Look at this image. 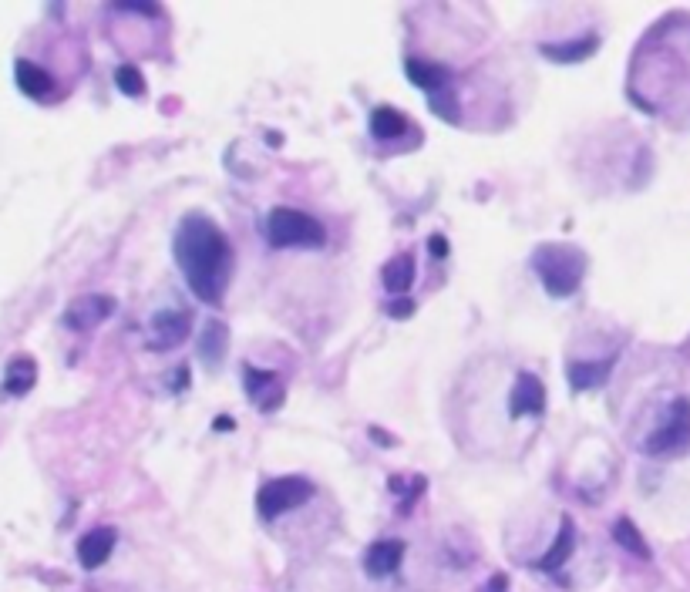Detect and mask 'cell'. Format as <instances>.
Wrapping results in <instances>:
<instances>
[{
	"label": "cell",
	"instance_id": "6da1fadb",
	"mask_svg": "<svg viewBox=\"0 0 690 592\" xmlns=\"http://www.w3.org/2000/svg\"><path fill=\"white\" fill-rule=\"evenodd\" d=\"M172 256L196 300L219 307L229 286V273H233V246L223 229L202 212H189L182 216L176 239H172Z\"/></svg>",
	"mask_w": 690,
	"mask_h": 592
},
{
	"label": "cell",
	"instance_id": "7a4b0ae2",
	"mask_svg": "<svg viewBox=\"0 0 690 592\" xmlns=\"http://www.w3.org/2000/svg\"><path fill=\"white\" fill-rule=\"evenodd\" d=\"M529 263L552 300L573 296L579 286H583L586 270H590V259H586L583 249L569 246V243H542L536 246Z\"/></svg>",
	"mask_w": 690,
	"mask_h": 592
},
{
	"label": "cell",
	"instance_id": "3957f363",
	"mask_svg": "<svg viewBox=\"0 0 690 592\" xmlns=\"http://www.w3.org/2000/svg\"><path fill=\"white\" fill-rule=\"evenodd\" d=\"M266 243L273 249H320L327 243L324 226L310 216V212L290 209V206H276L266 216Z\"/></svg>",
	"mask_w": 690,
	"mask_h": 592
},
{
	"label": "cell",
	"instance_id": "277c9868",
	"mask_svg": "<svg viewBox=\"0 0 690 592\" xmlns=\"http://www.w3.org/2000/svg\"><path fill=\"white\" fill-rule=\"evenodd\" d=\"M314 498V485L300 475H283V478H270L260 485L256 492V512H260L263 522H273L290 508H300Z\"/></svg>",
	"mask_w": 690,
	"mask_h": 592
},
{
	"label": "cell",
	"instance_id": "5b68a950",
	"mask_svg": "<svg viewBox=\"0 0 690 592\" xmlns=\"http://www.w3.org/2000/svg\"><path fill=\"white\" fill-rule=\"evenodd\" d=\"M687 444H690V397H677L670 404L667 421L650 434L643 448H647V455H670V451H680Z\"/></svg>",
	"mask_w": 690,
	"mask_h": 592
},
{
	"label": "cell",
	"instance_id": "8992f818",
	"mask_svg": "<svg viewBox=\"0 0 690 592\" xmlns=\"http://www.w3.org/2000/svg\"><path fill=\"white\" fill-rule=\"evenodd\" d=\"M243 387H246V397L260 407L263 414H273V411H280L283 401H287V387H283L280 381V374H273V370H256L246 364L243 367Z\"/></svg>",
	"mask_w": 690,
	"mask_h": 592
},
{
	"label": "cell",
	"instance_id": "52a82bcc",
	"mask_svg": "<svg viewBox=\"0 0 690 592\" xmlns=\"http://www.w3.org/2000/svg\"><path fill=\"white\" fill-rule=\"evenodd\" d=\"M542 411H546V384L536 374L522 370L509 394V418H539Z\"/></svg>",
	"mask_w": 690,
	"mask_h": 592
},
{
	"label": "cell",
	"instance_id": "ba28073f",
	"mask_svg": "<svg viewBox=\"0 0 690 592\" xmlns=\"http://www.w3.org/2000/svg\"><path fill=\"white\" fill-rule=\"evenodd\" d=\"M189 323L192 317L186 310H162V313H155L152 317V337H149V350H172V347H179V344H186V337H189Z\"/></svg>",
	"mask_w": 690,
	"mask_h": 592
},
{
	"label": "cell",
	"instance_id": "9c48e42d",
	"mask_svg": "<svg viewBox=\"0 0 690 592\" xmlns=\"http://www.w3.org/2000/svg\"><path fill=\"white\" fill-rule=\"evenodd\" d=\"M115 313V300L112 296H81V300L71 303L64 310V327L68 330H91L98 327L101 320H108Z\"/></svg>",
	"mask_w": 690,
	"mask_h": 592
},
{
	"label": "cell",
	"instance_id": "30bf717a",
	"mask_svg": "<svg viewBox=\"0 0 690 592\" xmlns=\"http://www.w3.org/2000/svg\"><path fill=\"white\" fill-rule=\"evenodd\" d=\"M613 364H616V354H610L606 360H569L566 364L569 387H573L576 394L596 391V387H603L606 381H610Z\"/></svg>",
	"mask_w": 690,
	"mask_h": 592
},
{
	"label": "cell",
	"instance_id": "8fae6325",
	"mask_svg": "<svg viewBox=\"0 0 690 592\" xmlns=\"http://www.w3.org/2000/svg\"><path fill=\"white\" fill-rule=\"evenodd\" d=\"M404 74H408V81L414 88L428 91V95H441V91L448 88V81H452V68H445V64H438V61H428V58H408L404 61Z\"/></svg>",
	"mask_w": 690,
	"mask_h": 592
},
{
	"label": "cell",
	"instance_id": "7c38bea8",
	"mask_svg": "<svg viewBox=\"0 0 690 592\" xmlns=\"http://www.w3.org/2000/svg\"><path fill=\"white\" fill-rule=\"evenodd\" d=\"M115 542H118V532L112 525H101V529H91L85 539L78 542V562L85 566L88 572H95L98 566H105L108 555L115 552Z\"/></svg>",
	"mask_w": 690,
	"mask_h": 592
},
{
	"label": "cell",
	"instance_id": "4fadbf2b",
	"mask_svg": "<svg viewBox=\"0 0 690 592\" xmlns=\"http://www.w3.org/2000/svg\"><path fill=\"white\" fill-rule=\"evenodd\" d=\"M401 559H404V542L401 539H381L364 552V569H367V576L384 579V576H394V569L401 566Z\"/></svg>",
	"mask_w": 690,
	"mask_h": 592
},
{
	"label": "cell",
	"instance_id": "5bb4252c",
	"mask_svg": "<svg viewBox=\"0 0 690 592\" xmlns=\"http://www.w3.org/2000/svg\"><path fill=\"white\" fill-rule=\"evenodd\" d=\"M573 549H576V525H573V518H563V522H559V532H556V542H552V549L542 555L539 562H532V569H539V572H559L569 562Z\"/></svg>",
	"mask_w": 690,
	"mask_h": 592
},
{
	"label": "cell",
	"instance_id": "9a60e30c",
	"mask_svg": "<svg viewBox=\"0 0 690 592\" xmlns=\"http://www.w3.org/2000/svg\"><path fill=\"white\" fill-rule=\"evenodd\" d=\"M596 48H600V37L583 34V37H576V41H563V44H549V41L539 44V54H546V58L556 64H579L590 58V54H596Z\"/></svg>",
	"mask_w": 690,
	"mask_h": 592
},
{
	"label": "cell",
	"instance_id": "2e32d148",
	"mask_svg": "<svg viewBox=\"0 0 690 592\" xmlns=\"http://www.w3.org/2000/svg\"><path fill=\"white\" fill-rule=\"evenodd\" d=\"M226 354H229V327L223 320H209L199 337V360L213 370L223 364Z\"/></svg>",
	"mask_w": 690,
	"mask_h": 592
},
{
	"label": "cell",
	"instance_id": "e0dca14e",
	"mask_svg": "<svg viewBox=\"0 0 690 592\" xmlns=\"http://www.w3.org/2000/svg\"><path fill=\"white\" fill-rule=\"evenodd\" d=\"M14 78H17V88H21L27 98H48L54 91V78L44 68H38L34 61H24V58L17 61Z\"/></svg>",
	"mask_w": 690,
	"mask_h": 592
},
{
	"label": "cell",
	"instance_id": "ac0fdd59",
	"mask_svg": "<svg viewBox=\"0 0 690 592\" xmlns=\"http://www.w3.org/2000/svg\"><path fill=\"white\" fill-rule=\"evenodd\" d=\"M381 283H384V290L394 293V296L408 293L411 283H414V256L411 253H398L394 259H388V263H384V270H381Z\"/></svg>",
	"mask_w": 690,
	"mask_h": 592
},
{
	"label": "cell",
	"instance_id": "d6986e66",
	"mask_svg": "<svg viewBox=\"0 0 690 592\" xmlns=\"http://www.w3.org/2000/svg\"><path fill=\"white\" fill-rule=\"evenodd\" d=\"M38 381V364L31 357H14L4 374V391L11 397H24Z\"/></svg>",
	"mask_w": 690,
	"mask_h": 592
},
{
	"label": "cell",
	"instance_id": "ffe728a7",
	"mask_svg": "<svg viewBox=\"0 0 690 592\" xmlns=\"http://www.w3.org/2000/svg\"><path fill=\"white\" fill-rule=\"evenodd\" d=\"M610 535H613V542L620 545V549H627L630 555H637V559H650V545H647V539L640 535L637 525H633V518L620 515V518L613 522Z\"/></svg>",
	"mask_w": 690,
	"mask_h": 592
},
{
	"label": "cell",
	"instance_id": "44dd1931",
	"mask_svg": "<svg viewBox=\"0 0 690 592\" xmlns=\"http://www.w3.org/2000/svg\"><path fill=\"white\" fill-rule=\"evenodd\" d=\"M404 128H408V122H404L401 111H394L388 105H377L371 111V135L377 138V142H391V138H401Z\"/></svg>",
	"mask_w": 690,
	"mask_h": 592
},
{
	"label": "cell",
	"instance_id": "7402d4cb",
	"mask_svg": "<svg viewBox=\"0 0 690 592\" xmlns=\"http://www.w3.org/2000/svg\"><path fill=\"white\" fill-rule=\"evenodd\" d=\"M115 85L128 98H142L145 95V78H142V71H138L135 64H118V68H115Z\"/></svg>",
	"mask_w": 690,
	"mask_h": 592
},
{
	"label": "cell",
	"instance_id": "603a6c76",
	"mask_svg": "<svg viewBox=\"0 0 690 592\" xmlns=\"http://www.w3.org/2000/svg\"><path fill=\"white\" fill-rule=\"evenodd\" d=\"M414 313V303L408 300V296H401V303L394 300V303H388V317H394V320H404V317H411Z\"/></svg>",
	"mask_w": 690,
	"mask_h": 592
},
{
	"label": "cell",
	"instance_id": "cb8c5ba5",
	"mask_svg": "<svg viewBox=\"0 0 690 592\" xmlns=\"http://www.w3.org/2000/svg\"><path fill=\"white\" fill-rule=\"evenodd\" d=\"M482 592H509V576H505V572H495V576L489 579V586H485Z\"/></svg>",
	"mask_w": 690,
	"mask_h": 592
},
{
	"label": "cell",
	"instance_id": "d4e9b609",
	"mask_svg": "<svg viewBox=\"0 0 690 592\" xmlns=\"http://www.w3.org/2000/svg\"><path fill=\"white\" fill-rule=\"evenodd\" d=\"M428 246H431V253H435L438 259H445V256H448V239L441 236V233L431 236V239H428Z\"/></svg>",
	"mask_w": 690,
	"mask_h": 592
},
{
	"label": "cell",
	"instance_id": "484cf974",
	"mask_svg": "<svg viewBox=\"0 0 690 592\" xmlns=\"http://www.w3.org/2000/svg\"><path fill=\"white\" fill-rule=\"evenodd\" d=\"M172 377H176V381H172V391H182V387H189V367L186 364L176 367V374H172Z\"/></svg>",
	"mask_w": 690,
	"mask_h": 592
},
{
	"label": "cell",
	"instance_id": "4316f807",
	"mask_svg": "<svg viewBox=\"0 0 690 592\" xmlns=\"http://www.w3.org/2000/svg\"><path fill=\"white\" fill-rule=\"evenodd\" d=\"M118 11H138V14H159L155 11V7H149V4H115Z\"/></svg>",
	"mask_w": 690,
	"mask_h": 592
},
{
	"label": "cell",
	"instance_id": "83f0119b",
	"mask_svg": "<svg viewBox=\"0 0 690 592\" xmlns=\"http://www.w3.org/2000/svg\"><path fill=\"white\" fill-rule=\"evenodd\" d=\"M216 428L219 431H229V428H233V421H229V418H216Z\"/></svg>",
	"mask_w": 690,
	"mask_h": 592
}]
</instances>
